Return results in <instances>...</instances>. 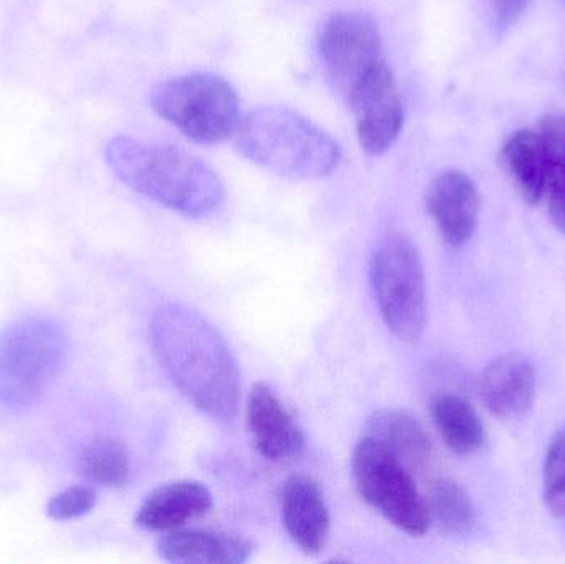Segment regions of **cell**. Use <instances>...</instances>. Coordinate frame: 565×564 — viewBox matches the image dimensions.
Masks as SVG:
<instances>
[{
  "mask_svg": "<svg viewBox=\"0 0 565 564\" xmlns=\"http://www.w3.org/2000/svg\"><path fill=\"white\" fill-rule=\"evenodd\" d=\"M152 350L182 396L205 416L231 423L241 407L237 360L221 331L194 308L162 304L149 327Z\"/></svg>",
  "mask_w": 565,
  "mask_h": 564,
  "instance_id": "6da1fadb",
  "label": "cell"
},
{
  "mask_svg": "<svg viewBox=\"0 0 565 564\" xmlns=\"http://www.w3.org/2000/svg\"><path fill=\"white\" fill-rule=\"evenodd\" d=\"M105 155L119 181L179 214L204 217L224 202V182L217 172L184 149L118 136L108 142Z\"/></svg>",
  "mask_w": 565,
  "mask_h": 564,
  "instance_id": "7a4b0ae2",
  "label": "cell"
},
{
  "mask_svg": "<svg viewBox=\"0 0 565 564\" xmlns=\"http://www.w3.org/2000/svg\"><path fill=\"white\" fill-rule=\"evenodd\" d=\"M234 138L242 158L298 181L332 174L342 158L331 135L286 106L252 109L242 116Z\"/></svg>",
  "mask_w": 565,
  "mask_h": 564,
  "instance_id": "3957f363",
  "label": "cell"
},
{
  "mask_svg": "<svg viewBox=\"0 0 565 564\" xmlns=\"http://www.w3.org/2000/svg\"><path fill=\"white\" fill-rule=\"evenodd\" d=\"M68 357V340L56 321L26 317L0 333V406L22 411L53 386Z\"/></svg>",
  "mask_w": 565,
  "mask_h": 564,
  "instance_id": "277c9868",
  "label": "cell"
},
{
  "mask_svg": "<svg viewBox=\"0 0 565 564\" xmlns=\"http://www.w3.org/2000/svg\"><path fill=\"white\" fill-rule=\"evenodd\" d=\"M382 320L398 341L415 344L427 327V280L417 245L401 232L379 241L369 264Z\"/></svg>",
  "mask_w": 565,
  "mask_h": 564,
  "instance_id": "5b68a950",
  "label": "cell"
},
{
  "mask_svg": "<svg viewBox=\"0 0 565 564\" xmlns=\"http://www.w3.org/2000/svg\"><path fill=\"white\" fill-rule=\"evenodd\" d=\"M149 102L162 119L199 145H218L234 138L242 121L237 92L215 73L166 79L154 86Z\"/></svg>",
  "mask_w": 565,
  "mask_h": 564,
  "instance_id": "8992f818",
  "label": "cell"
},
{
  "mask_svg": "<svg viewBox=\"0 0 565 564\" xmlns=\"http://www.w3.org/2000/svg\"><path fill=\"white\" fill-rule=\"evenodd\" d=\"M352 479L359 497L395 529L424 536L430 529L427 500L414 472L371 437L362 436L352 450Z\"/></svg>",
  "mask_w": 565,
  "mask_h": 564,
  "instance_id": "52a82bcc",
  "label": "cell"
},
{
  "mask_svg": "<svg viewBox=\"0 0 565 564\" xmlns=\"http://www.w3.org/2000/svg\"><path fill=\"white\" fill-rule=\"evenodd\" d=\"M316 45L326 78L344 99L385 62L381 30L367 13H332L319 26Z\"/></svg>",
  "mask_w": 565,
  "mask_h": 564,
  "instance_id": "ba28073f",
  "label": "cell"
},
{
  "mask_svg": "<svg viewBox=\"0 0 565 564\" xmlns=\"http://www.w3.org/2000/svg\"><path fill=\"white\" fill-rule=\"evenodd\" d=\"M355 116L359 145L382 156L395 145L405 123V105L387 62L372 70L345 98Z\"/></svg>",
  "mask_w": 565,
  "mask_h": 564,
  "instance_id": "9c48e42d",
  "label": "cell"
},
{
  "mask_svg": "<svg viewBox=\"0 0 565 564\" xmlns=\"http://www.w3.org/2000/svg\"><path fill=\"white\" fill-rule=\"evenodd\" d=\"M480 191L463 171L448 169L428 185V214L450 247H465L471 241L480 221Z\"/></svg>",
  "mask_w": 565,
  "mask_h": 564,
  "instance_id": "30bf717a",
  "label": "cell"
},
{
  "mask_svg": "<svg viewBox=\"0 0 565 564\" xmlns=\"http://www.w3.org/2000/svg\"><path fill=\"white\" fill-rule=\"evenodd\" d=\"M247 426L265 459L285 462L305 450V434L267 384H255L248 394Z\"/></svg>",
  "mask_w": 565,
  "mask_h": 564,
  "instance_id": "8fae6325",
  "label": "cell"
},
{
  "mask_svg": "<svg viewBox=\"0 0 565 564\" xmlns=\"http://www.w3.org/2000/svg\"><path fill=\"white\" fill-rule=\"evenodd\" d=\"M536 391V368L523 354H503L481 373V397L498 419H520L530 413Z\"/></svg>",
  "mask_w": 565,
  "mask_h": 564,
  "instance_id": "7c38bea8",
  "label": "cell"
},
{
  "mask_svg": "<svg viewBox=\"0 0 565 564\" xmlns=\"http://www.w3.org/2000/svg\"><path fill=\"white\" fill-rule=\"evenodd\" d=\"M280 506L289 539L305 555H319L328 543L331 517L318 483L309 477H291L282 483Z\"/></svg>",
  "mask_w": 565,
  "mask_h": 564,
  "instance_id": "4fadbf2b",
  "label": "cell"
},
{
  "mask_svg": "<svg viewBox=\"0 0 565 564\" xmlns=\"http://www.w3.org/2000/svg\"><path fill=\"white\" fill-rule=\"evenodd\" d=\"M214 497L198 480L166 483L146 497L136 512V525L146 532H174L189 522L207 515Z\"/></svg>",
  "mask_w": 565,
  "mask_h": 564,
  "instance_id": "5bb4252c",
  "label": "cell"
},
{
  "mask_svg": "<svg viewBox=\"0 0 565 564\" xmlns=\"http://www.w3.org/2000/svg\"><path fill=\"white\" fill-rule=\"evenodd\" d=\"M252 553L244 536L209 530H174L158 542V555L175 564H242Z\"/></svg>",
  "mask_w": 565,
  "mask_h": 564,
  "instance_id": "9a60e30c",
  "label": "cell"
},
{
  "mask_svg": "<svg viewBox=\"0 0 565 564\" xmlns=\"http://www.w3.org/2000/svg\"><path fill=\"white\" fill-rule=\"evenodd\" d=\"M362 436L381 444L414 473L425 472L434 457V446L427 429L408 411H377L369 417Z\"/></svg>",
  "mask_w": 565,
  "mask_h": 564,
  "instance_id": "2e32d148",
  "label": "cell"
},
{
  "mask_svg": "<svg viewBox=\"0 0 565 564\" xmlns=\"http://www.w3.org/2000/svg\"><path fill=\"white\" fill-rule=\"evenodd\" d=\"M430 416L444 443L458 456H473L483 449L487 430L467 397L438 393L430 401Z\"/></svg>",
  "mask_w": 565,
  "mask_h": 564,
  "instance_id": "e0dca14e",
  "label": "cell"
},
{
  "mask_svg": "<svg viewBox=\"0 0 565 564\" xmlns=\"http://www.w3.org/2000/svg\"><path fill=\"white\" fill-rule=\"evenodd\" d=\"M504 169L527 204H540L546 194L547 162L540 135L530 129L513 132L501 152Z\"/></svg>",
  "mask_w": 565,
  "mask_h": 564,
  "instance_id": "ac0fdd59",
  "label": "cell"
},
{
  "mask_svg": "<svg viewBox=\"0 0 565 564\" xmlns=\"http://www.w3.org/2000/svg\"><path fill=\"white\" fill-rule=\"evenodd\" d=\"M76 470L93 486L119 489L128 483L131 476V460L118 440L99 439L79 453Z\"/></svg>",
  "mask_w": 565,
  "mask_h": 564,
  "instance_id": "d6986e66",
  "label": "cell"
},
{
  "mask_svg": "<svg viewBox=\"0 0 565 564\" xmlns=\"http://www.w3.org/2000/svg\"><path fill=\"white\" fill-rule=\"evenodd\" d=\"M430 522L450 535H465L475 525V507L460 483L440 479L431 483L427 499Z\"/></svg>",
  "mask_w": 565,
  "mask_h": 564,
  "instance_id": "ffe728a7",
  "label": "cell"
},
{
  "mask_svg": "<svg viewBox=\"0 0 565 564\" xmlns=\"http://www.w3.org/2000/svg\"><path fill=\"white\" fill-rule=\"evenodd\" d=\"M543 497L551 515L565 519V427L557 430L547 447Z\"/></svg>",
  "mask_w": 565,
  "mask_h": 564,
  "instance_id": "44dd1931",
  "label": "cell"
},
{
  "mask_svg": "<svg viewBox=\"0 0 565 564\" xmlns=\"http://www.w3.org/2000/svg\"><path fill=\"white\" fill-rule=\"evenodd\" d=\"M96 492L92 487L75 486L56 493L46 506V515L55 522H70L88 515L96 507Z\"/></svg>",
  "mask_w": 565,
  "mask_h": 564,
  "instance_id": "7402d4cb",
  "label": "cell"
},
{
  "mask_svg": "<svg viewBox=\"0 0 565 564\" xmlns=\"http://www.w3.org/2000/svg\"><path fill=\"white\" fill-rule=\"evenodd\" d=\"M546 162V194L551 221L565 235V152L547 156Z\"/></svg>",
  "mask_w": 565,
  "mask_h": 564,
  "instance_id": "603a6c76",
  "label": "cell"
},
{
  "mask_svg": "<svg viewBox=\"0 0 565 564\" xmlns=\"http://www.w3.org/2000/svg\"><path fill=\"white\" fill-rule=\"evenodd\" d=\"M501 26L511 25L516 22L518 17L526 10L531 0H491Z\"/></svg>",
  "mask_w": 565,
  "mask_h": 564,
  "instance_id": "cb8c5ba5",
  "label": "cell"
}]
</instances>
